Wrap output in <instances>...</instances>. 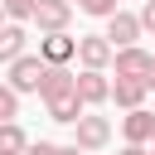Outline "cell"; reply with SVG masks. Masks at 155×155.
<instances>
[{"mask_svg":"<svg viewBox=\"0 0 155 155\" xmlns=\"http://www.w3.org/2000/svg\"><path fill=\"white\" fill-rule=\"evenodd\" d=\"M73 92L82 97V107H102V102H111V78L102 68H82V73H73Z\"/></svg>","mask_w":155,"mask_h":155,"instance_id":"cell-3","label":"cell"},{"mask_svg":"<svg viewBox=\"0 0 155 155\" xmlns=\"http://www.w3.org/2000/svg\"><path fill=\"white\" fill-rule=\"evenodd\" d=\"M78 10L92 15V19H107L111 10H121V0H78Z\"/></svg>","mask_w":155,"mask_h":155,"instance_id":"cell-15","label":"cell"},{"mask_svg":"<svg viewBox=\"0 0 155 155\" xmlns=\"http://www.w3.org/2000/svg\"><path fill=\"white\" fill-rule=\"evenodd\" d=\"M136 39H140V19L126 15V10H111V15H107V44H111V48H126V44H136Z\"/></svg>","mask_w":155,"mask_h":155,"instance_id":"cell-7","label":"cell"},{"mask_svg":"<svg viewBox=\"0 0 155 155\" xmlns=\"http://www.w3.org/2000/svg\"><path fill=\"white\" fill-rule=\"evenodd\" d=\"M24 44H29V34H24V24H15V19H5V24H0V63H15V58L24 53Z\"/></svg>","mask_w":155,"mask_h":155,"instance_id":"cell-11","label":"cell"},{"mask_svg":"<svg viewBox=\"0 0 155 155\" xmlns=\"http://www.w3.org/2000/svg\"><path fill=\"white\" fill-rule=\"evenodd\" d=\"M111 53H116V48L107 44V34H82L78 48H73V58H78L82 68H102V73L111 68Z\"/></svg>","mask_w":155,"mask_h":155,"instance_id":"cell-4","label":"cell"},{"mask_svg":"<svg viewBox=\"0 0 155 155\" xmlns=\"http://www.w3.org/2000/svg\"><path fill=\"white\" fill-rule=\"evenodd\" d=\"M121 136H126V145H150V136H155V111L131 107V111L121 116Z\"/></svg>","mask_w":155,"mask_h":155,"instance_id":"cell-6","label":"cell"},{"mask_svg":"<svg viewBox=\"0 0 155 155\" xmlns=\"http://www.w3.org/2000/svg\"><path fill=\"white\" fill-rule=\"evenodd\" d=\"M150 155H155V145H150Z\"/></svg>","mask_w":155,"mask_h":155,"instance_id":"cell-25","label":"cell"},{"mask_svg":"<svg viewBox=\"0 0 155 155\" xmlns=\"http://www.w3.org/2000/svg\"><path fill=\"white\" fill-rule=\"evenodd\" d=\"M111 102L126 107V111H131V107H145V82H140V78H116V82H111Z\"/></svg>","mask_w":155,"mask_h":155,"instance_id":"cell-12","label":"cell"},{"mask_svg":"<svg viewBox=\"0 0 155 155\" xmlns=\"http://www.w3.org/2000/svg\"><path fill=\"white\" fill-rule=\"evenodd\" d=\"M68 5H78V0H68Z\"/></svg>","mask_w":155,"mask_h":155,"instance_id":"cell-23","label":"cell"},{"mask_svg":"<svg viewBox=\"0 0 155 155\" xmlns=\"http://www.w3.org/2000/svg\"><path fill=\"white\" fill-rule=\"evenodd\" d=\"M0 155H5V150H0Z\"/></svg>","mask_w":155,"mask_h":155,"instance_id":"cell-26","label":"cell"},{"mask_svg":"<svg viewBox=\"0 0 155 155\" xmlns=\"http://www.w3.org/2000/svg\"><path fill=\"white\" fill-rule=\"evenodd\" d=\"M140 82H145V92H155V58H150V68H145V78H140Z\"/></svg>","mask_w":155,"mask_h":155,"instance_id":"cell-19","label":"cell"},{"mask_svg":"<svg viewBox=\"0 0 155 155\" xmlns=\"http://www.w3.org/2000/svg\"><path fill=\"white\" fill-rule=\"evenodd\" d=\"M58 155H87V150H78V145H58Z\"/></svg>","mask_w":155,"mask_h":155,"instance_id":"cell-21","label":"cell"},{"mask_svg":"<svg viewBox=\"0 0 155 155\" xmlns=\"http://www.w3.org/2000/svg\"><path fill=\"white\" fill-rule=\"evenodd\" d=\"M0 10H5V19H15V24H24V19L34 15V0H0Z\"/></svg>","mask_w":155,"mask_h":155,"instance_id":"cell-16","label":"cell"},{"mask_svg":"<svg viewBox=\"0 0 155 155\" xmlns=\"http://www.w3.org/2000/svg\"><path fill=\"white\" fill-rule=\"evenodd\" d=\"M44 111H48V121H58V126H73L87 107H82V97L78 92H58V97H44Z\"/></svg>","mask_w":155,"mask_h":155,"instance_id":"cell-10","label":"cell"},{"mask_svg":"<svg viewBox=\"0 0 155 155\" xmlns=\"http://www.w3.org/2000/svg\"><path fill=\"white\" fill-rule=\"evenodd\" d=\"M150 58H155V53H145L140 44H126V48L111 53V68H116V78H145Z\"/></svg>","mask_w":155,"mask_h":155,"instance_id":"cell-8","label":"cell"},{"mask_svg":"<svg viewBox=\"0 0 155 155\" xmlns=\"http://www.w3.org/2000/svg\"><path fill=\"white\" fill-rule=\"evenodd\" d=\"M24 145H29L24 126H19V121H0V150H5V155H19Z\"/></svg>","mask_w":155,"mask_h":155,"instance_id":"cell-13","label":"cell"},{"mask_svg":"<svg viewBox=\"0 0 155 155\" xmlns=\"http://www.w3.org/2000/svg\"><path fill=\"white\" fill-rule=\"evenodd\" d=\"M150 145H155V136H150Z\"/></svg>","mask_w":155,"mask_h":155,"instance_id":"cell-24","label":"cell"},{"mask_svg":"<svg viewBox=\"0 0 155 155\" xmlns=\"http://www.w3.org/2000/svg\"><path fill=\"white\" fill-rule=\"evenodd\" d=\"M73 48H78V39L68 29H53V34L39 39V58L44 63H73Z\"/></svg>","mask_w":155,"mask_h":155,"instance_id":"cell-9","label":"cell"},{"mask_svg":"<svg viewBox=\"0 0 155 155\" xmlns=\"http://www.w3.org/2000/svg\"><path fill=\"white\" fill-rule=\"evenodd\" d=\"M29 19L39 24V34H53V29H68L73 5H68V0H34V15H29Z\"/></svg>","mask_w":155,"mask_h":155,"instance_id":"cell-5","label":"cell"},{"mask_svg":"<svg viewBox=\"0 0 155 155\" xmlns=\"http://www.w3.org/2000/svg\"><path fill=\"white\" fill-rule=\"evenodd\" d=\"M73 145H78V150H87V155H92V150H107V145H111V121H107V116H97V111L87 107V111L73 121Z\"/></svg>","mask_w":155,"mask_h":155,"instance_id":"cell-1","label":"cell"},{"mask_svg":"<svg viewBox=\"0 0 155 155\" xmlns=\"http://www.w3.org/2000/svg\"><path fill=\"white\" fill-rule=\"evenodd\" d=\"M136 19H140V34H155V0H145Z\"/></svg>","mask_w":155,"mask_h":155,"instance_id":"cell-17","label":"cell"},{"mask_svg":"<svg viewBox=\"0 0 155 155\" xmlns=\"http://www.w3.org/2000/svg\"><path fill=\"white\" fill-rule=\"evenodd\" d=\"M19 155H58V145H53V140H29Z\"/></svg>","mask_w":155,"mask_h":155,"instance_id":"cell-18","label":"cell"},{"mask_svg":"<svg viewBox=\"0 0 155 155\" xmlns=\"http://www.w3.org/2000/svg\"><path fill=\"white\" fill-rule=\"evenodd\" d=\"M116 155H150V145H121Z\"/></svg>","mask_w":155,"mask_h":155,"instance_id":"cell-20","label":"cell"},{"mask_svg":"<svg viewBox=\"0 0 155 155\" xmlns=\"http://www.w3.org/2000/svg\"><path fill=\"white\" fill-rule=\"evenodd\" d=\"M5 68H10V78H5V82L24 97V92H39V78H44V68H48V63H44L39 53H19V58H15V63H5Z\"/></svg>","mask_w":155,"mask_h":155,"instance_id":"cell-2","label":"cell"},{"mask_svg":"<svg viewBox=\"0 0 155 155\" xmlns=\"http://www.w3.org/2000/svg\"><path fill=\"white\" fill-rule=\"evenodd\" d=\"M0 24H5V10H0Z\"/></svg>","mask_w":155,"mask_h":155,"instance_id":"cell-22","label":"cell"},{"mask_svg":"<svg viewBox=\"0 0 155 155\" xmlns=\"http://www.w3.org/2000/svg\"><path fill=\"white\" fill-rule=\"evenodd\" d=\"M19 116V92L10 82H0V121H15Z\"/></svg>","mask_w":155,"mask_h":155,"instance_id":"cell-14","label":"cell"}]
</instances>
